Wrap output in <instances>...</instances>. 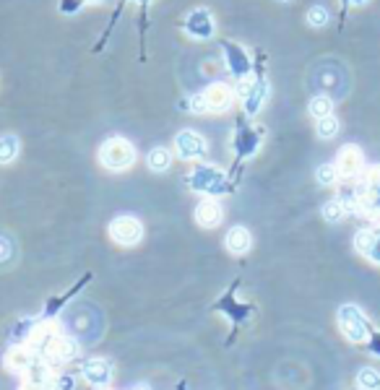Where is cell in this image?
<instances>
[{"label":"cell","instance_id":"1","mask_svg":"<svg viewBox=\"0 0 380 390\" xmlns=\"http://www.w3.org/2000/svg\"><path fill=\"white\" fill-rule=\"evenodd\" d=\"M188 187L193 193L203 195V198H219V195H227L232 190L227 172L219 169L217 164H206V162H198L188 172Z\"/></svg>","mask_w":380,"mask_h":390},{"label":"cell","instance_id":"2","mask_svg":"<svg viewBox=\"0 0 380 390\" xmlns=\"http://www.w3.org/2000/svg\"><path fill=\"white\" fill-rule=\"evenodd\" d=\"M237 286L239 281H232L229 284V289L221 297H219L217 302H214V313L224 315L229 323H232V336H229L227 344H232V338H235V333H237L242 325L248 323L250 317H253V313H255V307L250 302H237Z\"/></svg>","mask_w":380,"mask_h":390},{"label":"cell","instance_id":"3","mask_svg":"<svg viewBox=\"0 0 380 390\" xmlns=\"http://www.w3.org/2000/svg\"><path fill=\"white\" fill-rule=\"evenodd\" d=\"M136 162V146L128 138H107L99 149V164L109 172H125Z\"/></svg>","mask_w":380,"mask_h":390},{"label":"cell","instance_id":"4","mask_svg":"<svg viewBox=\"0 0 380 390\" xmlns=\"http://www.w3.org/2000/svg\"><path fill=\"white\" fill-rule=\"evenodd\" d=\"M338 328H341V333L352 344H362V341H368L375 333L370 320L365 317V313L359 310L357 304H341L338 307Z\"/></svg>","mask_w":380,"mask_h":390},{"label":"cell","instance_id":"5","mask_svg":"<svg viewBox=\"0 0 380 390\" xmlns=\"http://www.w3.org/2000/svg\"><path fill=\"white\" fill-rule=\"evenodd\" d=\"M235 97L242 102V109L248 118H255L269 99V81L266 78H242L235 89Z\"/></svg>","mask_w":380,"mask_h":390},{"label":"cell","instance_id":"6","mask_svg":"<svg viewBox=\"0 0 380 390\" xmlns=\"http://www.w3.org/2000/svg\"><path fill=\"white\" fill-rule=\"evenodd\" d=\"M107 234L115 245H120V248H136V245L143 239V224L136 216L123 214V216H115L112 221H109Z\"/></svg>","mask_w":380,"mask_h":390},{"label":"cell","instance_id":"7","mask_svg":"<svg viewBox=\"0 0 380 390\" xmlns=\"http://www.w3.org/2000/svg\"><path fill=\"white\" fill-rule=\"evenodd\" d=\"M78 351H81V346H78L76 338L60 333V336H55L53 341L47 344V349L39 354V359L47 362L53 369H57V367H63V364H68V362H73V359L78 357Z\"/></svg>","mask_w":380,"mask_h":390},{"label":"cell","instance_id":"8","mask_svg":"<svg viewBox=\"0 0 380 390\" xmlns=\"http://www.w3.org/2000/svg\"><path fill=\"white\" fill-rule=\"evenodd\" d=\"M208 143L206 138L193 128H185L174 136V154L183 159V162H198V159H206Z\"/></svg>","mask_w":380,"mask_h":390},{"label":"cell","instance_id":"9","mask_svg":"<svg viewBox=\"0 0 380 390\" xmlns=\"http://www.w3.org/2000/svg\"><path fill=\"white\" fill-rule=\"evenodd\" d=\"M221 53H224V68L232 78H250V71H253V60H250L248 50L237 42H224L221 44Z\"/></svg>","mask_w":380,"mask_h":390},{"label":"cell","instance_id":"10","mask_svg":"<svg viewBox=\"0 0 380 390\" xmlns=\"http://www.w3.org/2000/svg\"><path fill=\"white\" fill-rule=\"evenodd\" d=\"M81 378H84V382L91 385L94 390L109 388V382H112V378H115L112 362H109V359H102V357L81 362Z\"/></svg>","mask_w":380,"mask_h":390},{"label":"cell","instance_id":"11","mask_svg":"<svg viewBox=\"0 0 380 390\" xmlns=\"http://www.w3.org/2000/svg\"><path fill=\"white\" fill-rule=\"evenodd\" d=\"M359 187H362V206H359V214L378 219L380 216V167L378 169H370V172L365 174V180H359Z\"/></svg>","mask_w":380,"mask_h":390},{"label":"cell","instance_id":"12","mask_svg":"<svg viewBox=\"0 0 380 390\" xmlns=\"http://www.w3.org/2000/svg\"><path fill=\"white\" fill-rule=\"evenodd\" d=\"M232 149H235V159L237 162H245L250 156H255V151L261 149V130L239 122L237 133H235V141H232Z\"/></svg>","mask_w":380,"mask_h":390},{"label":"cell","instance_id":"13","mask_svg":"<svg viewBox=\"0 0 380 390\" xmlns=\"http://www.w3.org/2000/svg\"><path fill=\"white\" fill-rule=\"evenodd\" d=\"M183 29L190 39H211L214 32H217V24H214V16L206 11V8H196V11L188 13V19L183 21Z\"/></svg>","mask_w":380,"mask_h":390},{"label":"cell","instance_id":"14","mask_svg":"<svg viewBox=\"0 0 380 390\" xmlns=\"http://www.w3.org/2000/svg\"><path fill=\"white\" fill-rule=\"evenodd\" d=\"M362 167H365V156H362V149L354 146V143H347V146H341V151L336 156V169L341 177H347V180H354L359 172H362Z\"/></svg>","mask_w":380,"mask_h":390},{"label":"cell","instance_id":"15","mask_svg":"<svg viewBox=\"0 0 380 390\" xmlns=\"http://www.w3.org/2000/svg\"><path fill=\"white\" fill-rule=\"evenodd\" d=\"M203 97H206L208 112H227L235 104V89L227 86L224 81H214L206 86Z\"/></svg>","mask_w":380,"mask_h":390},{"label":"cell","instance_id":"16","mask_svg":"<svg viewBox=\"0 0 380 390\" xmlns=\"http://www.w3.org/2000/svg\"><path fill=\"white\" fill-rule=\"evenodd\" d=\"M89 281H91V273H84V276H81V279H78V281L73 284V286H71L68 292L55 294L53 299H47V304H44V310H42V315H39V320H53L55 315L60 313V310H63V307H66V304L71 302V299H73V297H76L78 292H84V286H87Z\"/></svg>","mask_w":380,"mask_h":390},{"label":"cell","instance_id":"17","mask_svg":"<svg viewBox=\"0 0 380 390\" xmlns=\"http://www.w3.org/2000/svg\"><path fill=\"white\" fill-rule=\"evenodd\" d=\"M193 216H196V224L201 229H217L221 224V219H224V211L217 203V198H201Z\"/></svg>","mask_w":380,"mask_h":390},{"label":"cell","instance_id":"18","mask_svg":"<svg viewBox=\"0 0 380 390\" xmlns=\"http://www.w3.org/2000/svg\"><path fill=\"white\" fill-rule=\"evenodd\" d=\"M354 248H357L359 255H365L368 260L380 266V227H368L362 229V232H357Z\"/></svg>","mask_w":380,"mask_h":390},{"label":"cell","instance_id":"19","mask_svg":"<svg viewBox=\"0 0 380 390\" xmlns=\"http://www.w3.org/2000/svg\"><path fill=\"white\" fill-rule=\"evenodd\" d=\"M34 359L37 357H34V351L29 346H11L6 351V357H3V367L13 372V375H24Z\"/></svg>","mask_w":380,"mask_h":390},{"label":"cell","instance_id":"20","mask_svg":"<svg viewBox=\"0 0 380 390\" xmlns=\"http://www.w3.org/2000/svg\"><path fill=\"white\" fill-rule=\"evenodd\" d=\"M55 369L47 364V362H42V359H34L32 364L26 367V372L21 375V382L24 388H47V382H50V378H53Z\"/></svg>","mask_w":380,"mask_h":390},{"label":"cell","instance_id":"21","mask_svg":"<svg viewBox=\"0 0 380 390\" xmlns=\"http://www.w3.org/2000/svg\"><path fill=\"white\" fill-rule=\"evenodd\" d=\"M224 248L232 252V255H245L253 248V234H250L248 227H232L224 237Z\"/></svg>","mask_w":380,"mask_h":390},{"label":"cell","instance_id":"22","mask_svg":"<svg viewBox=\"0 0 380 390\" xmlns=\"http://www.w3.org/2000/svg\"><path fill=\"white\" fill-rule=\"evenodd\" d=\"M37 325H39V317H21L11 328V346H29Z\"/></svg>","mask_w":380,"mask_h":390},{"label":"cell","instance_id":"23","mask_svg":"<svg viewBox=\"0 0 380 390\" xmlns=\"http://www.w3.org/2000/svg\"><path fill=\"white\" fill-rule=\"evenodd\" d=\"M146 164L152 172H167L172 167V151L164 146H154L152 151L146 154Z\"/></svg>","mask_w":380,"mask_h":390},{"label":"cell","instance_id":"24","mask_svg":"<svg viewBox=\"0 0 380 390\" xmlns=\"http://www.w3.org/2000/svg\"><path fill=\"white\" fill-rule=\"evenodd\" d=\"M19 154H21V141L16 136H3L0 138V164L16 162Z\"/></svg>","mask_w":380,"mask_h":390},{"label":"cell","instance_id":"25","mask_svg":"<svg viewBox=\"0 0 380 390\" xmlns=\"http://www.w3.org/2000/svg\"><path fill=\"white\" fill-rule=\"evenodd\" d=\"M307 112H310L315 120L328 118V115H334V99L326 97V94H318V97L310 99V104H307Z\"/></svg>","mask_w":380,"mask_h":390},{"label":"cell","instance_id":"26","mask_svg":"<svg viewBox=\"0 0 380 390\" xmlns=\"http://www.w3.org/2000/svg\"><path fill=\"white\" fill-rule=\"evenodd\" d=\"M357 388L359 390H380V372L372 367H362L357 372Z\"/></svg>","mask_w":380,"mask_h":390},{"label":"cell","instance_id":"27","mask_svg":"<svg viewBox=\"0 0 380 390\" xmlns=\"http://www.w3.org/2000/svg\"><path fill=\"white\" fill-rule=\"evenodd\" d=\"M338 130H341V122H338L336 115H328V118L318 120V125H315V133L320 136V138H336Z\"/></svg>","mask_w":380,"mask_h":390},{"label":"cell","instance_id":"28","mask_svg":"<svg viewBox=\"0 0 380 390\" xmlns=\"http://www.w3.org/2000/svg\"><path fill=\"white\" fill-rule=\"evenodd\" d=\"M47 390H76V378H73V375H68V372L55 369L50 382H47Z\"/></svg>","mask_w":380,"mask_h":390},{"label":"cell","instance_id":"29","mask_svg":"<svg viewBox=\"0 0 380 390\" xmlns=\"http://www.w3.org/2000/svg\"><path fill=\"white\" fill-rule=\"evenodd\" d=\"M347 211H344V206H341V201L338 198H334V201H326L323 203V208H320V216L326 219L328 224H336V221H341V216H344Z\"/></svg>","mask_w":380,"mask_h":390},{"label":"cell","instance_id":"30","mask_svg":"<svg viewBox=\"0 0 380 390\" xmlns=\"http://www.w3.org/2000/svg\"><path fill=\"white\" fill-rule=\"evenodd\" d=\"M315 180L320 185H336L338 183V169L336 164H320L315 169Z\"/></svg>","mask_w":380,"mask_h":390},{"label":"cell","instance_id":"31","mask_svg":"<svg viewBox=\"0 0 380 390\" xmlns=\"http://www.w3.org/2000/svg\"><path fill=\"white\" fill-rule=\"evenodd\" d=\"M328 21H331V13H328V8H323V6H313V8L307 11V24L315 26V29L326 26Z\"/></svg>","mask_w":380,"mask_h":390},{"label":"cell","instance_id":"32","mask_svg":"<svg viewBox=\"0 0 380 390\" xmlns=\"http://www.w3.org/2000/svg\"><path fill=\"white\" fill-rule=\"evenodd\" d=\"M180 109H188V112H193V115H203V112H208L206 97H203V94H196V97L185 99L183 104H180Z\"/></svg>","mask_w":380,"mask_h":390},{"label":"cell","instance_id":"33","mask_svg":"<svg viewBox=\"0 0 380 390\" xmlns=\"http://www.w3.org/2000/svg\"><path fill=\"white\" fill-rule=\"evenodd\" d=\"M16 258V245H13V239L8 234H0V266H6V263H11Z\"/></svg>","mask_w":380,"mask_h":390},{"label":"cell","instance_id":"34","mask_svg":"<svg viewBox=\"0 0 380 390\" xmlns=\"http://www.w3.org/2000/svg\"><path fill=\"white\" fill-rule=\"evenodd\" d=\"M84 6H87L84 0H63V3H60V11L71 16V13H76L78 8H84Z\"/></svg>","mask_w":380,"mask_h":390},{"label":"cell","instance_id":"35","mask_svg":"<svg viewBox=\"0 0 380 390\" xmlns=\"http://www.w3.org/2000/svg\"><path fill=\"white\" fill-rule=\"evenodd\" d=\"M370 351H372L375 357H380V333H372V338H370Z\"/></svg>","mask_w":380,"mask_h":390},{"label":"cell","instance_id":"36","mask_svg":"<svg viewBox=\"0 0 380 390\" xmlns=\"http://www.w3.org/2000/svg\"><path fill=\"white\" fill-rule=\"evenodd\" d=\"M341 3H344V8H347V6H362V3H368V0H341Z\"/></svg>","mask_w":380,"mask_h":390},{"label":"cell","instance_id":"37","mask_svg":"<svg viewBox=\"0 0 380 390\" xmlns=\"http://www.w3.org/2000/svg\"><path fill=\"white\" fill-rule=\"evenodd\" d=\"M84 3H91V6H94V3H102V0H84Z\"/></svg>","mask_w":380,"mask_h":390},{"label":"cell","instance_id":"38","mask_svg":"<svg viewBox=\"0 0 380 390\" xmlns=\"http://www.w3.org/2000/svg\"><path fill=\"white\" fill-rule=\"evenodd\" d=\"M282 3H292V0H282Z\"/></svg>","mask_w":380,"mask_h":390},{"label":"cell","instance_id":"39","mask_svg":"<svg viewBox=\"0 0 380 390\" xmlns=\"http://www.w3.org/2000/svg\"><path fill=\"white\" fill-rule=\"evenodd\" d=\"M102 390H109V388H102Z\"/></svg>","mask_w":380,"mask_h":390},{"label":"cell","instance_id":"40","mask_svg":"<svg viewBox=\"0 0 380 390\" xmlns=\"http://www.w3.org/2000/svg\"><path fill=\"white\" fill-rule=\"evenodd\" d=\"M138 390H146V388H138Z\"/></svg>","mask_w":380,"mask_h":390},{"label":"cell","instance_id":"41","mask_svg":"<svg viewBox=\"0 0 380 390\" xmlns=\"http://www.w3.org/2000/svg\"><path fill=\"white\" fill-rule=\"evenodd\" d=\"M141 3H143V0H141Z\"/></svg>","mask_w":380,"mask_h":390}]
</instances>
